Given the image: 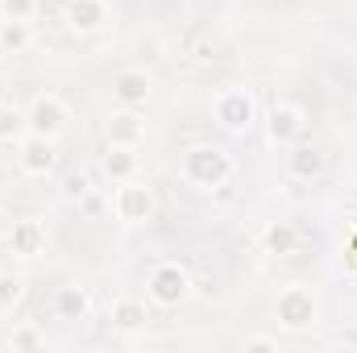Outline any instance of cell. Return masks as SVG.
<instances>
[{
	"label": "cell",
	"mask_w": 357,
	"mask_h": 353,
	"mask_svg": "<svg viewBox=\"0 0 357 353\" xmlns=\"http://www.w3.org/2000/svg\"><path fill=\"white\" fill-rule=\"evenodd\" d=\"M178 175L191 187H199V191H216V187H225L233 179V154L225 146H212V142L187 146L183 158H178Z\"/></svg>",
	"instance_id": "cell-1"
},
{
	"label": "cell",
	"mask_w": 357,
	"mask_h": 353,
	"mask_svg": "<svg viewBox=\"0 0 357 353\" xmlns=\"http://www.w3.org/2000/svg\"><path fill=\"white\" fill-rule=\"evenodd\" d=\"M112 212H116V220H121V225H129V229L150 225V220L158 216V191H154L146 179H137V175L125 179V183H116Z\"/></svg>",
	"instance_id": "cell-2"
},
{
	"label": "cell",
	"mask_w": 357,
	"mask_h": 353,
	"mask_svg": "<svg viewBox=\"0 0 357 353\" xmlns=\"http://www.w3.org/2000/svg\"><path fill=\"white\" fill-rule=\"evenodd\" d=\"M316 316H320V303H316V295H312L303 283H291V287L278 291V299H274V320H278V329L303 333V329L316 324Z\"/></svg>",
	"instance_id": "cell-3"
},
{
	"label": "cell",
	"mask_w": 357,
	"mask_h": 353,
	"mask_svg": "<svg viewBox=\"0 0 357 353\" xmlns=\"http://www.w3.org/2000/svg\"><path fill=\"white\" fill-rule=\"evenodd\" d=\"M212 112H216V125L225 133H250V125L258 121V100L250 88H225L216 91Z\"/></svg>",
	"instance_id": "cell-4"
},
{
	"label": "cell",
	"mask_w": 357,
	"mask_h": 353,
	"mask_svg": "<svg viewBox=\"0 0 357 353\" xmlns=\"http://www.w3.org/2000/svg\"><path fill=\"white\" fill-rule=\"evenodd\" d=\"M146 295H150V303H158V308H178V303L191 295V274H187V266L158 262L150 270V278H146Z\"/></svg>",
	"instance_id": "cell-5"
},
{
	"label": "cell",
	"mask_w": 357,
	"mask_h": 353,
	"mask_svg": "<svg viewBox=\"0 0 357 353\" xmlns=\"http://www.w3.org/2000/svg\"><path fill=\"white\" fill-rule=\"evenodd\" d=\"M17 163L29 179H46L59 171V137H38V133H25L17 142Z\"/></svg>",
	"instance_id": "cell-6"
},
{
	"label": "cell",
	"mask_w": 357,
	"mask_h": 353,
	"mask_svg": "<svg viewBox=\"0 0 357 353\" xmlns=\"http://www.w3.org/2000/svg\"><path fill=\"white\" fill-rule=\"evenodd\" d=\"M25 121H29V133H38V137H63V129H67L71 112H67V104H63L59 96L42 91V96H33V100H29Z\"/></svg>",
	"instance_id": "cell-7"
},
{
	"label": "cell",
	"mask_w": 357,
	"mask_h": 353,
	"mask_svg": "<svg viewBox=\"0 0 357 353\" xmlns=\"http://www.w3.org/2000/svg\"><path fill=\"white\" fill-rule=\"evenodd\" d=\"M303 129H307V117H303V108L291 104V100H278V104L266 112V137L274 142V146H291V142H299Z\"/></svg>",
	"instance_id": "cell-8"
},
{
	"label": "cell",
	"mask_w": 357,
	"mask_h": 353,
	"mask_svg": "<svg viewBox=\"0 0 357 353\" xmlns=\"http://www.w3.org/2000/svg\"><path fill=\"white\" fill-rule=\"evenodd\" d=\"M150 96H154V80H150L146 67H125V71H116V80H112V100H116L121 108H146Z\"/></svg>",
	"instance_id": "cell-9"
},
{
	"label": "cell",
	"mask_w": 357,
	"mask_h": 353,
	"mask_svg": "<svg viewBox=\"0 0 357 353\" xmlns=\"http://www.w3.org/2000/svg\"><path fill=\"white\" fill-rule=\"evenodd\" d=\"M104 142H108V146L142 150V142H146V121L137 117V108H116V112H108V121H104Z\"/></svg>",
	"instance_id": "cell-10"
},
{
	"label": "cell",
	"mask_w": 357,
	"mask_h": 353,
	"mask_svg": "<svg viewBox=\"0 0 357 353\" xmlns=\"http://www.w3.org/2000/svg\"><path fill=\"white\" fill-rule=\"evenodd\" d=\"M150 308H146V299H112L108 303V324H112V333H121V337H137V333H146L150 329Z\"/></svg>",
	"instance_id": "cell-11"
},
{
	"label": "cell",
	"mask_w": 357,
	"mask_h": 353,
	"mask_svg": "<svg viewBox=\"0 0 357 353\" xmlns=\"http://www.w3.org/2000/svg\"><path fill=\"white\" fill-rule=\"evenodd\" d=\"M328 171V158L320 154V146H312V142H291L287 146V175L291 179H303V183H312V179H320Z\"/></svg>",
	"instance_id": "cell-12"
},
{
	"label": "cell",
	"mask_w": 357,
	"mask_h": 353,
	"mask_svg": "<svg viewBox=\"0 0 357 353\" xmlns=\"http://www.w3.org/2000/svg\"><path fill=\"white\" fill-rule=\"evenodd\" d=\"M8 246H13L17 258H38V254L46 250V225H42L38 216H21V220H13V229H8Z\"/></svg>",
	"instance_id": "cell-13"
},
{
	"label": "cell",
	"mask_w": 357,
	"mask_h": 353,
	"mask_svg": "<svg viewBox=\"0 0 357 353\" xmlns=\"http://www.w3.org/2000/svg\"><path fill=\"white\" fill-rule=\"evenodd\" d=\"M54 316H59V320H67V324H79V320H88V316H91V295H88V287H79V283H67V287H59V291H54Z\"/></svg>",
	"instance_id": "cell-14"
},
{
	"label": "cell",
	"mask_w": 357,
	"mask_h": 353,
	"mask_svg": "<svg viewBox=\"0 0 357 353\" xmlns=\"http://www.w3.org/2000/svg\"><path fill=\"white\" fill-rule=\"evenodd\" d=\"M108 21V0H67V25L75 33H96Z\"/></svg>",
	"instance_id": "cell-15"
},
{
	"label": "cell",
	"mask_w": 357,
	"mask_h": 353,
	"mask_svg": "<svg viewBox=\"0 0 357 353\" xmlns=\"http://www.w3.org/2000/svg\"><path fill=\"white\" fill-rule=\"evenodd\" d=\"M137 167H142V158H137V150H129V146H108L104 158H100V171L112 179V183L133 179L137 175Z\"/></svg>",
	"instance_id": "cell-16"
},
{
	"label": "cell",
	"mask_w": 357,
	"mask_h": 353,
	"mask_svg": "<svg viewBox=\"0 0 357 353\" xmlns=\"http://www.w3.org/2000/svg\"><path fill=\"white\" fill-rule=\"evenodd\" d=\"M262 246H266V254L287 258V254H295V250H299V229H295L291 220H270L266 233H262Z\"/></svg>",
	"instance_id": "cell-17"
},
{
	"label": "cell",
	"mask_w": 357,
	"mask_h": 353,
	"mask_svg": "<svg viewBox=\"0 0 357 353\" xmlns=\"http://www.w3.org/2000/svg\"><path fill=\"white\" fill-rule=\"evenodd\" d=\"M33 46V25L29 21H4L0 17V50L4 54H25Z\"/></svg>",
	"instance_id": "cell-18"
},
{
	"label": "cell",
	"mask_w": 357,
	"mask_h": 353,
	"mask_svg": "<svg viewBox=\"0 0 357 353\" xmlns=\"http://www.w3.org/2000/svg\"><path fill=\"white\" fill-rule=\"evenodd\" d=\"M88 195H91V175L84 167L63 171V179H59V200H63V204H84Z\"/></svg>",
	"instance_id": "cell-19"
},
{
	"label": "cell",
	"mask_w": 357,
	"mask_h": 353,
	"mask_svg": "<svg viewBox=\"0 0 357 353\" xmlns=\"http://www.w3.org/2000/svg\"><path fill=\"white\" fill-rule=\"evenodd\" d=\"M29 133L25 108H17L13 100H0V142H21Z\"/></svg>",
	"instance_id": "cell-20"
},
{
	"label": "cell",
	"mask_w": 357,
	"mask_h": 353,
	"mask_svg": "<svg viewBox=\"0 0 357 353\" xmlns=\"http://www.w3.org/2000/svg\"><path fill=\"white\" fill-rule=\"evenodd\" d=\"M8 350H46V333H42L33 320H21V324H13V333H8Z\"/></svg>",
	"instance_id": "cell-21"
},
{
	"label": "cell",
	"mask_w": 357,
	"mask_h": 353,
	"mask_svg": "<svg viewBox=\"0 0 357 353\" xmlns=\"http://www.w3.org/2000/svg\"><path fill=\"white\" fill-rule=\"evenodd\" d=\"M25 299V278L17 274H0V312H13Z\"/></svg>",
	"instance_id": "cell-22"
},
{
	"label": "cell",
	"mask_w": 357,
	"mask_h": 353,
	"mask_svg": "<svg viewBox=\"0 0 357 353\" xmlns=\"http://www.w3.org/2000/svg\"><path fill=\"white\" fill-rule=\"evenodd\" d=\"M38 0H0V17L4 21H33Z\"/></svg>",
	"instance_id": "cell-23"
},
{
	"label": "cell",
	"mask_w": 357,
	"mask_h": 353,
	"mask_svg": "<svg viewBox=\"0 0 357 353\" xmlns=\"http://www.w3.org/2000/svg\"><path fill=\"white\" fill-rule=\"evenodd\" d=\"M241 353H278V337H270V333H254V337L241 341Z\"/></svg>",
	"instance_id": "cell-24"
},
{
	"label": "cell",
	"mask_w": 357,
	"mask_h": 353,
	"mask_svg": "<svg viewBox=\"0 0 357 353\" xmlns=\"http://www.w3.org/2000/svg\"><path fill=\"white\" fill-rule=\"evenodd\" d=\"M191 59H195V63H216V59H220V46L204 38V42H195V46H191Z\"/></svg>",
	"instance_id": "cell-25"
},
{
	"label": "cell",
	"mask_w": 357,
	"mask_h": 353,
	"mask_svg": "<svg viewBox=\"0 0 357 353\" xmlns=\"http://www.w3.org/2000/svg\"><path fill=\"white\" fill-rule=\"evenodd\" d=\"M8 229H13V216L0 208V241H8Z\"/></svg>",
	"instance_id": "cell-26"
},
{
	"label": "cell",
	"mask_w": 357,
	"mask_h": 353,
	"mask_svg": "<svg viewBox=\"0 0 357 353\" xmlns=\"http://www.w3.org/2000/svg\"><path fill=\"white\" fill-rule=\"evenodd\" d=\"M4 88H8V84H4V75H0V100H8V96H4Z\"/></svg>",
	"instance_id": "cell-27"
},
{
	"label": "cell",
	"mask_w": 357,
	"mask_h": 353,
	"mask_svg": "<svg viewBox=\"0 0 357 353\" xmlns=\"http://www.w3.org/2000/svg\"><path fill=\"white\" fill-rule=\"evenodd\" d=\"M354 254H357V225H354Z\"/></svg>",
	"instance_id": "cell-28"
},
{
	"label": "cell",
	"mask_w": 357,
	"mask_h": 353,
	"mask_svg": "<svg viewBox=\"0 0 357 353\" xmlns=\"http://www.w3.org/2000/svg\"><path fill=\"white\" fill-rule=\"evenodd\" d=\"M0 274H4V270H0Z\"/></svg>",
	"instance_id": "cell-29"
},
{
	"label": "cell",
	"mask_w": 357,
	"mask_h": 353,
	"mask_svg": "<svg viewBox=\"0 0 357 353\" xmlns=\"http://www.w3.org/2000/svg\"><path fill=\"white\" fill-rule=\"evenodd\" d=\"M0 54H4V50H0Z\"/></svg>",
	"instance_id": "cell-30"
}]
</instances>
